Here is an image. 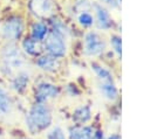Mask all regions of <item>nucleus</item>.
Instances as JSON below:
<instances>
[{"instance_id":"nucleus-8","label":"nucleus","mask_w":150,"mask_h":139,"mask_svg":"<svg viewBox=\"0 0 150 139\" xmlns=\"http://www.w3.org/2000/svg\"><path fill=\"white\" fill-rule=\"evenodd\" d=\"M29 11L35 16L46 19L54 13V4L52 0H32L29 2Z\"/></svg>"},{"instance_id":"nucleus-24","label":"nucleus","mask_w":150,"mask_h":139,"mask_svg":"<svg viewBox=\"0 0 150 139\" xmlns=\"http://www.w3.org/2000/svg\"><path fill=\"white\" fill-rule=\"evenodd\" d=\"M117 1H118V2H120V1H121V0H117ZM120 4H121V2H120Z\"/></svg>"},{"instance_id":"nucleus-20","label":"nucleus","mask_w":150,"mask_h":139,"mask_svg":"<svg viewBox=\"0 0 150 139\" xmlns=\"http://www.w3.org/2000/svg\"><path fill=\"white\" fill-rule=\"evenodd\" d=\"M110 44L114 49V51L121 56V53H122V41H121V37L118 35H111L110 36Z\"/></svg>"},{"instance_id":"nucleus-13","label":"nucleus","mask_w":150,"mask_h":139,"mask_svg":"<svg viewBox=\"0 0 150 139\" xmlns=\"http://www.w3.org/2000/svg\"><path fill=\"white\" fill-rule=\"evenodd\" d=\"M22 47H23V50L32 55V56H39L41 53H42V44L40 41L33 39V37H29V39H26L22 43Z\"/></svg>"},{"instance_id":"nucleus-16","label":"nucleus","mask_w":150,"mask_h":139,"mask_svg":"<svg viewBox=\"0 0 150 139\" xmlns=\"http://www.w3.org/2000/svg\"><path fill=\"white\" fill-rule=\"evenodd\" d=\"M48 35V27L46 26V23L43 22H35L32 26V37L38 40V41H42L46 39V36Z\"/></svg>"},{"instance_id":"nucleus-22","label":"nucleus","mask_w":150,"mask_h":139,"mask_svg":"<svg viewBox=\"0 0 150 139\" xmlns=\"http://www.w3.org/2000/svg\"><path fill=\"white\" fill-rule=\"evenodd\" d=\"M104 139H122V138H121V135L118 133H111L110 135L104 137Z\"/></svg>"},{"instance_id":"nucleus-1","label":"nucleus","mask_w":150,"mask_h":139,"mask_svg":"<svg viewBox=\"0 0 150 139\" xmlns=\"http://www.w3.org/2000/svg\"><path fill=\"white\" fill-rule=\"evenodd\" d=\"M52 121L53 116L50 107L47 104L41 103H35L32 105L25 118L26 127L32 134H39L46 131L48 127H50Z\"/></svg>"},{"instance_id":"nucleus-3","label":"nucleus","mask_w":150,"mask_h":139,"mask_svg":"<svg viewBox=\"0 0 150 139\" xmlns=\"http://www.w3.org/2000/svg\"><path fill=\"white\" fill-rule=\"evenodd\" d=\"M45 49L47 50L48 55L53 57H63L67 53V44L64 41V36L62 33L53 29L46 36L45 41Z\"/></svg>"},{"instance_id":"nucleus-11","label":"nucleus","mask_w":150,"mask_h":139,"mask_svg":"<svg viewBox=\"0 0 150 139\" xmlns=\"http://www.w3.org/2000/svg\"><path fill=\"white\" fill-rule=\"evenodd\" d=\"M98 89L102 96L108 100H116L118 98V89L115 84V81L98 82Z\"/></svg>"},{"instance_id":"nucleus-18","label":"nucleus","mask_w":150,"mask_h":139,"mask_svg":"<svg viewBox=\"0 0 150 139\" xmlns=\"http://www.w3.org/2000/svg\"><path fill=\"white\" fill-rule=\"evenodd\" d=\"M77 21L82 27H90L94 25V16L89 13V11L84 9L81 11L80 14L77 15Z\"/></svg>"},{"instance_id":"nucleus-19","label":"nucleus","mask_w":150,"mask_h":139,"mask_svg":"<svg viewBox=\"0 0 150 139\" xmlns=\"http://www.w3.org/2000/svg\"><path fill=\"white\" fill-rule=\"evenodd\" d=\"M46 139H67V137H66V133L62 130V127L55 126L50 131H48Z\"/></svg>"},{"instance_id":"nucleus-2","label":"nucleus","mask_w":150,"mask_h":139,"mask_svg":"<svg viewBox=\"0 0 150 139\" xmlns=\"http://www.w3.org/2000/svg\"><path fill=\"white\" fill-rule=\"evenodd\" d=\"M1 57L4 62V68L7 70V74H12L13 71H16L23 65V56L18 48V46L11 43L7 44L2 51H1Z\"/></svg>"},{"instance_id":"nucleus-4","label":"nucleus","mask_w":150,"mask_h":139,"mask_svg":"<svg viewBox=\"0 0 150 139\" xmlns=\"http://www.w3.org/2000/svg\"><path fill=\"white\" fill-rule=\"evenodd\" d=\"M103 130L93 125H76L69 127L68 138L69 139H104Z\"/></svg>"},{"instance_id":"nucleus-9","label":"nucleus","mask_w":150,"mask_h":139,"mask_svg":"<svg viewBox=\"0 0 150 139\" xmlns=\"http://www.w3.org/2000/svg\"><path fill=\"white\" fill-rule=\"evenodd\" d=\"M95 15H96V20H97V26L101 29H109L112 26V19L109 14V12L102 6V4L95 2L93 5Z\"/></svg>"},{"instance_id":"nucleus-21","label":"nucleus","mask_w":150,"mask_h":139,"mask_svg":"<svg viewBox=\"0 0 150 139\" xmlns=\"http://www.w3.org/2000/svg\"><path fill=\"white\" fill-rule=\"evenodd\" d=\"M103 4H105V5H108L109 7H112V8H116V7H118V5H120V2L117 1V0H101Z\"/></svg>"},{"instance_id":"nucleus-23","label":"nucleus","mask_w":150,"mask_h":139,"mask_svg":"<svg viewBox=\"0 0 150 139\" xmlns=\"http://www.w3.org/2000/svg\"><path fill=\"white\" fill-rule=\"evenodd\" d=\"M0 139H4V137H2V134L0 133Z\"/></svg>"},{"instance_id":"nucleus-17","label":"nucleus","mask_w":150,"mask_h":139,"mask_svg":"<svg viewBox=\"0 0 150 139\" xmlns=\"http://www.w3.org/2000/svg\"><path fill=\"white\" fill-rule=\"evenodd\" d=\"M27 83H28V75L25 72H20L12 81V88L18 92H22L26 89Z\"/></svg>"},{"instance_id":"nucleus-12","label":"nucleus","mask_w":150,"mask_h":139,"mask_svg":"<svg viewBox=\"0 0 150 139\" xmlns=\"http://www.w3.org/2000/svg\"><path fill=\"white\" fill-rule=\"evenodd\" d=\"M36 65L47 72H53L57 70V68L60 67V62H59V58L56 57H53L50 55H43L38 58Z\"/></svg>"},{"instance_id":"nucleus-5","label":"nucleus","mask_w":150,"mask_h":139,"mask_svg":"<svg viewBox=\"0 0 150 139\" xmlns=\"http://www.w3.org/2000/svg\"><path fill=\"white\" fill-rule=\"evenodd\" d=\"M60 95V89L57 85L49 82H41L36 85L34 91V98L36 103L46 104L48 100L56 98Z\"/></svg>"},{"instance_id":"nucleus-6","label":"nucleus","mask_w":150,"mask_h":139,"mask_svg":"<svg viewBox=\"0 0 150 139\" xmlns=\"http://www.w3.org/2000/svg\"><path fill=\"white\" fill-rule=\"evenodd\" d=\"M84 53L89 56H97L101 55L105 49V42L103 39L95 32H89L84 36L83 41Z\"/></svg>"},{"instance_id":"nucleus-10","label":"nucleus","mask_w":150,"mask_h":139,"mask_svg":"<svg viewBox=\"0 0 150 139\" xmlns=\"http://www.w3.org/2000/svg\"><path fill=\"white\" fill-rule=\"evenodd\" d=\"M91 116H93V112H91L90 105L84 104V105L76 107L73 111L71 119L76 125H84L91 119Z\"/></svg>"},{"instance_id":"nucleus-14","label":"nucleus","mask_w":150,"mask_h":139,"mask_svg":"<svg viewBox=\"0 0 150 139\" xmlns=\"http://www.w3.org/2000/svg\"><path fill=\"white\" fill-rule=\"evenodd\" d=\"M91 69L95 72L98 82H105V81H114L112 74L109 69L104 68L103 65L98 63H91Z\"/></svg>"},{"instance_id":"nucleus-7","label":"nucleus","mask_w":150,"mask_h":139,"mask_svg":"<svg viewBox=\"0 0 150 139\" xmlns=\"http://www.w3.org/2000/svg\"><path fill=\"white\" fill-rule=\"evenodd\" d=\"M23 32V22L21 18H11L2 26V35L7 40H16Z\"/></svg>"},{"instance_id":"nucleus-15","label":"nucleus","mask_w":150,"mask_h":139,"mask_svg":"<svg viewBox=\"0 0 150 139\" xmlns=\"http://www.w3.org/2000/svg\"><path fill=\"white\" fill-rule=\"evenodd\" d=\"M12 107H13L12 98L9 97L7 91L0 86V113L8 114L12 111Z\"/></svg>"}]
</instances>
